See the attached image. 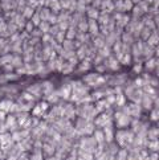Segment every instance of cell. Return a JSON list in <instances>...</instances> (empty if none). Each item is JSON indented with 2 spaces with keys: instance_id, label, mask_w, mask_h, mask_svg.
I'll list each match as a JSON object with an SVG mask.
<instances>
[{
  "instance_id": "cell-1",
  "label": "cell",
  "mask_w": 159,
  "mask_h": 160,
  "mask_svg": "<svg viewBox=\"0 0 159 160\" xmlns=\"http://www.w3.org/2000/svg\"><path fill=\"white\" fill-rule=\"evenodd\" d=\"M97 147H98V144H97V142L94 140V138H90V136L81 138V142H80V149H81V151L89 152V154H94Z\"/></svg>"
},
{
  "instance_id": "cell-2",
  "label": "cell",
  "mask_w": 159,
  "mask_h": 160,
  "mask_svg": "<svg viewBox=\"0 0 159 160\" xmlns=\"http://www.w3.org/2000/svg\"><path fill=\"white\" fill-rule=\"evenodd\" d=\"M111 114L110 112H101V115L95 119V125L101 126V127H106V126H110L111 125Z\"/></svg>"
},
{
  "instance_id": "cell-3",
  "label": "cell",
  "mask_w": 159,
  "mask_h": 160,
  "mask_svg": "<svg viewBox=\"0 0 159 160\" xmlns=\"http://www.w3.org/2000/svg\"><path fill=\"white\" fill-rule=\"evenodd\" d=\"M115 121H117V125H118V127H121V128H125L126 126H129L130 125V116L129 115H126L123 114L122 111H118L117 114H115Z\"/></svg>"
},
{
  "instance_id": "cell-4",
  "label": "cell",
  "mask_w": 159,
  "mask_h": 160,
  "mask_svg": "<svg viewBox=\"0 0 159 160\" xmlns=\"http://www.w3.org/2000/svg\"><path fill=\"white\" fill-rule=\"evenodd\" d=\"M94 140L97 142L98 146L101 144H105V135H104V131L102 130H94Z\"/></svg>"
},
{
  "instance_id": "cell-5",
  "label": "cell",
  "mask_w": 159,
  "mask_h": 160,
  "mask_svg": "<svg viewBox=\"0 0 159 160\" xmlns=\"http://www.w3.org/2000/svg\"><path fill=\"white\" fill-rule=\"evenodd\" d=\"M46 109H48V103L41 102V103H39L37 106H35V109H33V114H35V115H41L42 112L46 111Z\"/></svg>"
},
{
  "instance_id": "cell-6",
  "label": "cell",
  "mask_w": 159,
  "mask_h": 160,
  "mask_svg": "<svg viewBox=\"0 0 159 160\" xmlns=\"http://www.w3.org/2000/svg\"><path fill=\"white\" fill-rule=\"evenodd\" d=\"M146 45H148V46H151V48H154V46H157V44H158V33H157V31L155 32H152L151 35H150V37H148L147 40H146Z\"/></svg>"
},
{
  "instance_id": "cell-7",
  "label": "cell",
  "mask_w": 159,
  "mask_h": 160,
  "mask_svg": "<svg viewBox=\"0 0 159 160\" xmlns=\"http://www.w3.org/2000/svg\"><path fill=\"white\" fill-rule=\"evenodd\" d=\"M85 11L88 12V16H89V19H90V20L98 19L99 13H98V9L97 8H94V7H86Z\"/></svg>"
},
{
  "instance_id": "cell-8",
  "label": "cell",
  "mask_w": 159,
  "mask_h": 160,
  "mask_svg": "<svg viewBox=\"0 0 159 160\" xmlns=\"http://www.w3.org/2000/svg\"><path fill=\"white\" fill-rule=\"evenodd\" d=\"M146 138L148 140H157L158 139V130L157 128H148L146 132Z\"/></svg>"
},
{
  "instance_id": "cell-9",
  "label": "cell",
  "mask_w": 159,
  "mask_h": 160,
  "mask_svg": "<svg viewBox=\"0 0 159 160\" xmlns=\"http://www.w3.org/2000/svg\"><path fill=\"white\" fill-rule=\"evenodd\" d=\"M70 91H72V86L65 85L60 89V95H61L62 98H68V97L70 95Z\"/></svg>"
},
{
  "instance_id": "cell-10",
  "label": "cell",
  "mask_w": 159,
  "mask_h": 160,
  "mask_svg": "<svg viewBox=\"0 0 159 160\" xmlns=\"http://www.w3.org/2000/svg\"><path fill=\"white\" fill-rule=\"evenodd\" d=\"M12 105H13V103L11 101H2V102H0V111H3V112L9 111L11 107H12Z\"/></svg>"
},
{
  "instance_id": "cell-11",
  "label": "cell",
  "mask_w": 159,
  "mask_h": 160,
  "mask_svg": "<svg viewBox=\"0 0 159 160\" xmlns=\"http://www.w3.org/2000/svg\"><path fill=\"white\" fill-rule=\"evenodd\" d=\"M37 13H39L40 19H41V21H48L49 16H51V11L48 8H42L41 12H37Z\"/></svg>"
},
{
  "instance_id": "cell-12",
  "label": "cell",
  "mask_w": 159,
  "mask_h": 160,
  "mask_svg": "<svg viewBox=\"0 0 159 160\" xmlns=\"http://www.w3.org/2000/svg\"><path fill=\"white\" fill-rule=\"evenodd\" d=\"M42 152L51 158V156L55 154V147H53L52 144H44V146H42Z\"/></svg>"
},
{
  "instance_id": "cell-13",
  "label": "cell",
  "mask_w": 159,
  "mask_h": 160,
  "mask_svg": "<svg viewBox=\"0 0 159 160\" xmlns=\"http://www.w3.org/2000/svg\"><path fill=\"white\" fill-rule=\"evenodd\" d=\"M39 28L40 31H41V33L44 35V33H49V28H51V24H49L48 21H41L39 24Z\"/></svg>"
},
{
  "instance_id": "cell-14",
  "label": "cell",
  "mask_w": 159,
  "mask_h": 160,
  "mask_svg": "<svg viewBox=\"0 0 159 160\" xmlns=\"http://www.w3.org/2000/svg\"><path fill=\"white\" fill-rule=\"evenodd\" d=\"M146 69L147 70H152L154 68H157V60L150 58V60H146Z\"/></svg>"
},
{
  "instance_id": "cell-15",
  "label": "cell",
  "mask_w": 159,
  "mask_h": 160,
  "mask_svg": "<svg viewBox=\"0 0 159 160\" xmlns=\"http://www.w3.org/2000/svg\"><path fill=\"white\" fill-rule=\"evenodd\" d=\"M150 35H151V29H148V28H146V26H143V28H142V31H141V38L146 41V40L150 37Z\"/></svg>"
},
{
  "instance_id": "cell-16",
  "label": "cell",
  "mask_w": 159,
  "mask_h": 160,
  "mask_svg": "<svg viewBox=\"0 0 159 160\" xmlns=\"http://www.w3.org/2000/svg\"><path fill=\"white\" fill-rule=\"evenodd\" d=\"M115 103H117L118 106H125V103H126V99H125V95H122V94H118V95H115Z\"/></svg>"
},
{
  "instance_id": "cell-17",
  "label": "cell",
  "mask_w": 159,
  "mask_h": 160,
  "mask_svg": "<svg viewBox=\"0 0 159 160\" xmlns=\"http://www.w3.org/2000/svg\"><path fill=\"white\" fill-rule=\"evenodd\" d=\"M33 13H35V12H33V9L31 8V7L26 5L25 8H24V12H23V17H28V19H31Z\"/></svg>"
},
{
  "instance_id": "cell-18",
  "label": "cell",
  "mask_w": 159,
  "mask_h": 160,
  "mask_svg": "<svg viewBox=\"0 0 159 160\" xmlns=\"http://www.w3.org/2000/svg\"><path fill=\"white\" fill-rule=\"evenodd\" d=\"M31 19H32V21H31V23H32V24L35 25V26H36V25H39L40 23H41V19H40V16H39V13H37V12L33 13Z\"/></svg>"
},
{
  "instance_id": "cell-19",
  "label": "cell",
  "mask_w": 159,
  "mask_h": 160,
  "mask_svg": "<svg viewBox=\"0 0 159 160\" xmlns=\"http://www.w3.org/2000/svg\"><path fill=\"white\" fill-rule=\"evenodd\" d=\"M56 40H57V44H62V41L65 40V32L60 31L57 35H56Z\"/></svg>"
},
{
  "instance_id": "cell-20",
  "label": "cell",
  "mask_w": 159,
  "mask_h": 160,
  "mask_svg": "<svg viewBox=\"0 0 159 160\" xmlns=\"http://www.w3.org/2000/svg\"><path fill=\"white\" fill-rule=\"evenodd\" d=\"M132 8V2L131 0H125L123 2V9L125 11H130Z\"/></svg>"
},
{
  "instance_id": "cell-21",
  "label": "cell",
  "mask_w": 159,
  "mask_h": 160,
  "mask_svg": "<svg viewBox=\"0 0 159 160\" xmlns=\"http://www.w3.org/2000/svg\"><path fill=\"white\" fill-rule=\"evenodd\" d=\"M25 29H26V33H31L32 31H33V29H35V25H33L32 24V23L31 21H29V23H26V24H25Z\"/></svg>"
},
{
  "instance_id": "cell-22",
  "label": "cell",
  "mask_w": 159,
  "mask_h": 160,
  "mask_svg": "<svg viewBox=\"0 0 159 160\" xmlns=\"http://www.w3.org/2000/svg\"><path fill=\"white\" fill-rule=\"evenodd\" d=\"M151 121H155V122L158 121V109L157 107H155V110H152V112H151Z\"/></svg>"
},
{
  "instance_id": "cell-23",
  "label": "cell",
  "mask_w": 159,
  "mask_h": 160,
  "mask_svg": "<svg viewBox=\"0 0 159 160\" xmlns=\"http://www.w3.org/2000/svg\"><path fill=\"white\" fill-rule=\"evenodd\" d=\"M93 2H94V3H93V5H92V7H94V8H97V7H99V5H101V2H102V0H93Z\"/></svg>"
}]
</instances>
